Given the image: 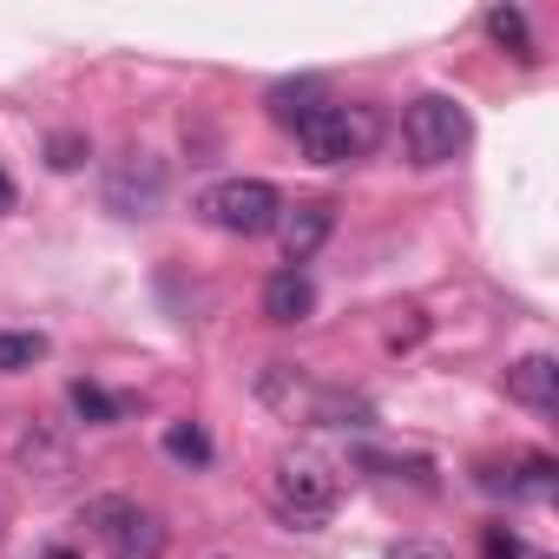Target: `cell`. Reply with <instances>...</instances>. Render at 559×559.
Segmentation results:
<instances>
[{
	"label": "cell",
	"mask_w": 559,
	"mask_h": 559,
	"mask_svg": "<svg viewBox=\"0 0 559 559\" xmlns=\"http://www.w3.org/2000/svg\"><path fill=\"white\" fill-rule=\"evenodd\" d=\"M263 500H270V513L284 520V526L317 533V526H330V513H336V500H343V474H336L330 454H317V448H290V454H276V461H270Z\"/></svg>",
	"instance_id": "1"
},
{
	"label": "cell",
	"mask_w": 559,
	"mask_h": 559,
	"mask_svg": "<svg viewBox=\"0 0 559 559\" xmlns=\"http://www.w3.org/2000/svg\"><path fill=\"white\" fill-rule=\"evenodd\" d=\"M467 139H474V119H467V106L448 99V93H421V99L402 112V145H408V165H421V171L454 165V158L467 152Z\"/></svg>",
	"instance_id": "2"
},
{
	"label": "cell",
	"mask_w": 559,
	"mask_h": 559,
	"mask_svg": "<svg viewBox=\"0 0 559 559\" xmlns=\"http://www.w3.org/2000/svg\"><path fill=\"white\" fill-rule=\"evenodd\" d=\"M297 145H304L310 165H356V158H369V145H376V112H369V106H336V99H323V106L297 126Z\"/></svg>",
	"instance_id": "3"
},
{
	"label": "cell",
	"mask_w": 559,
	"mask_h": 559,
	"mask_svg": "<svg viewBox=\"0 0 559 559\" xmlns=\"http://www.w3.org/2000/svg\"><path fill=\"white\" fill-rule=\"evenodd\" d=\"M165 185H171L165 158H158V152H145V145H126V152L106 165L99 198H106V211H112V217H158Z\"/></svg>",
	"instance_id": "4"
},
{
	"label": "cell",
	"mask_w": 559,
	"mask_h": 559,
	"mask_svg": "<svg viewBox=\"0 0 559 559\" xmlns=\"http://www.w3.org/2000/svg\"><path fill=\"white\" fill-rule=\"evenodd\" d=\"M198 211L230 237H263V230H276V217H284V198H276V185H263V178H217Z\"/></svg>",
	"instance_id": "5"
},
{
	"label": "cell",
	"mask_w": 559,
	"mask_h": 559,
	"mask_svg": "<svg viewBox=\"0 0 559 559\" xmlns=\"http://www.w3.org/2000/svg\"><path fill=\"white\" fill-rule=\"evenodd\" d=\"M86 526H93L119 559H158V552H165V520H158L152 507L126 500V493H99V500H86Z\"/></svg>",
	"instance_id": "6"
},
{
	"label": "cell",
	"mask_w": 559,
	"mask_h": 559,
	"mask_svg": "<svg viewBox=\"0 0 559 559\" xmlns=\"http://www.w3.org/2000/svg\"><path fill=\"white\" fill-rule=\"evenodd\" d=\"M330 230H336V204L330 198H310V204H290L284 217H276V237H284V257H290V270H304L323 243H330Z\"/></svg>",
	"instance_id": "7"
},
{
	"label": "cell",
	"mask_w": 559,
	"mask_h": 559,
	"mask_svg": "<svg viewBox=\"0 0 559 559\" xmlns=\"http://www.w3.org/2000/svg\"><path fill=\"white\" fill-rule=\"evenodd\" d=\"M14 461H21V474H34V480H60V474L73 467V441L53 435L40 415H21V428H14Z\"/></svg>",
	"instance_id": "8"
},
{
	"label": "cell",
	"mask_w": 559,
	"mask_h": 559,
	"mask_svg": "<svg viewBox=\"0 0 559 559\" xmlns=\"http://www.w3.org/2000/svg\"><path fill=\"white\" fill-rule=\"evenodd\" d=\"M263 317H270L276 330L310 323V317H317V284H310V270H276L270 284H263Z\"/></svg>",
	"instance_id": "9"
},
{
	"label": "cell",
	"mask_w": 559,
	"mask_h": 559,
	"mask_svg": "<svg viewBox=\"0 0 559 559\" xmlns=\"http://www.w3.org/2000/svg\"><path fill=\"white\" fill-rule=\"evenodd\" d=\"M507 395H513L520 408H533V415H552V408H559V362H552V356H520V362L507 369Z\"/></svg>",
	"instance_id": "10"
},
{
	"label": "cell",
	"mask_w": 559,
	"mask_h": 559,
	"mask_svg": "<svg viewBox=\"0 0 559 559\" xmlns=\"http://www.w3.org/2000/svg\"><path fill=\"white\" fill-rule=\"evenodd\" d=\"M263 402H276V408H284V415H304V421H317V402H323V389L297 369V362H270L263 369Z\"/></svg>",
	"instance_id": "11"
},
{
	"label": "cell",
	"mask_w": 559,
	"mask_h": 559,
	"mask_svg": "<svg viewBox=\"0 0 559 559\" xmlns=\"http://www.w3.org/2000/svg\"><path fill=\"white\" fill-rule=\"evenodd\" d=\"M487 34H493L520 67H533V60H539V47H533V34H526V14H520V8H493V14H487Z\"/></svg>",
	"instance_id": "12"
},
{
	"label": "cell",
	"mask_w": 559,
	"mask_h": 559,
	"mask_svg": "<svg viewBox=\"0 0 559 559\" xmlns=\"http://www.w3.org/2000/svg\"><path fill=\"white\" fill-rule=\"evenodd\" d=\"M34 362H47V336L40 330H0V376H21Z\"/></svg>",
	"instance_id": "13"
},
{
	"label": "cell",
	"mask_w": 559,
	"mask_h": 559,
	"mask_svg": "<svg viewBox=\"0 0 559 559\" xmlns=\"http://www.w3.org/2000/svg\"><path fill=\"white\" fill-rule=\"evenodd\" d=\"M165 454H171L178 467H211V435H204L198 421H171V428H165Z\"/></svg>",
	"instance_id": "14"
},
{
	"label": "cell",
	"mask_w": 559,
	"mask_h": 559,
	"mask_svg": "<svg viewBox=\"0 0 559 559\" xmlns=\"http://www.w3.org/2000/svg\"><path fill=\"white\" fill-rule=\"evenodd\" d=\"M317 106H323V99H317V86H310V80H304V86H276V93H270V119H276V126H290V132H297Z\"/></svg>",
	"instance_id": "15"
},
{
	"label": "cell",
	"mask_w": 559,
	"mask_h": 559,
	"mask_svg": "<svg viewBox=\"0 0 559 559\" xmlns=\"http://www.w3.org/2000/svg\"><path fill=\"white\" fill-rule=\"evenodd\" d=\"M73 408H80V415H86L93 428H112V421L126 415V402H112V395H106L99 382H73Z\"/></svg>",
	"instance_id": "16"
},
{
	"label": "cell",
	"mask_w": 559,
	"mask_h": 559,
	"mask_svg": "<svg viewBox=\"0 0 559 559\" xmlns=\"http://www.w3.org/2000/svg\"><path fill=\"white\" fill-rule=\"evenodd\" d=\"M493 487H507V493H520V500H552V461H546V454H533L513 480H493Z\"/></svg>",
	"instance_id": "17"
},
{
	"label": "cell",
	"mask_w": 559,
	"mask_h": 559,
	"mask_svg": "<svg viewBox=\"0 0 559 559\" xmlns=\"http://www.w3.org/2000/svg\"><path fill=\"white\" fill-rule=\"evenodd\" d=\"M480 552H487V559H526L520 533H507V526H487V533H480Z\"/></svg>",
	"instance_id": "18"
},
{
	"label": "cell",
	"mask_w": 559,
	"mask_h": 559,
	"mask_svg": "<svg viewBox=\"0 0 559 559\" xmlns=\"http://www.w3.org/2000/svg\"><path fill=\"white\" fill-rule=\"evenodd\" d=\"M47 152H53V165H60V171H73V165L86 158V139H80V132H53V145H47Z\"/></svg>",
	"instance_id": "19"
},
{
	"label": "cell",
	"mask_w": 559,
	"mask_h": 559,
	"mask_svg": "<svg viewBox=\"0 0 559 559\" xmlns=\"http://www.w3.org/2000/svg\"><path fill=\"white\" fill-rule=\"evenodd\" d=\"M389 559H454V552H448V546H435V539H402Z\"/></svg>",
	"instance_id": "20"
},
{
	"label": "cell",
	"mask_w": 559,
	"mask_h": 559,
	"mask_svg": "<svg viewBox=\"0 0 559 559\" xmlns=\"http://www.w3.org/2000/svg\"><path fill=\"white\" fill-rule=\"evenodd\" d=\"M8 533H14V500H8V487H0V546H8Z\"/></svg>",
	"instance_id": "21"
},
{
	"label": "cell",
	"mask_w": 559,
	"mask_h": 559,
	"mask_svg": "<svg viewBox=\"0 0 559 559\" xmlns=\"http://www.w3.org/2000/svg\"><path fill=\"white\" fill-rule=\"evenodd\" d=\"M14 211V178H8V165H0V217Z\"/></svg>",
	"instance_id": "22"
},
{
	"label": "cell",
	"mask_w": 559,
	"mask_h": 559,
	"mask_svg": "<svg viewBox=\"0 0 559 559\" xmlns=\"http://www.w3.org/2000/svg\"><path fill=\"white\" fill-rule=\"evenodd\" d=\"M40 559H73V552H67V546H53V552H40Z\"/></svg>",
	"instance_id": "23"
}]
</instances>
